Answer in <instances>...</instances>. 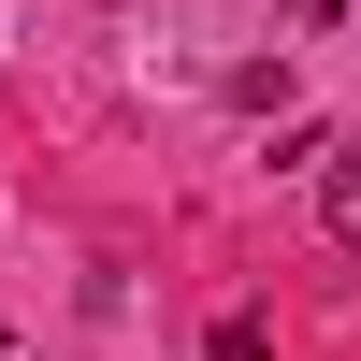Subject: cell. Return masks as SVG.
Segmentation results:
<instances>
[{"label":"cell","mask_w":361,"mask_h":361,"mask_svg":"<svg viewBox=\"0 0 361 361\" xmlns=\"http://www.w3.org/2000/svg\"><path fill=\"white\" fill-rule=\"evenodd\" d=\"M318 231L361 260V145H347V159H318Z\"/></svg>","instance_id":"obj_1"},{"label":"cell","mask_w":361,"mask_h":361,"mask_svg":"<svg viewBox=\"0 0 361 361\" xmlns=\"http://www.w3.org/2000/svg\"><path fill=\"white\" fill-rule=\"evenodd\" d=\"M217 361H275V333L260 318H217Z\"/></svg>","instance_id":"obj_2"},{"label":"cell","mask_w":361,"mask_h":361,"mask_svg":"<svg viewBox=\"0 0 361 361\" xmlns=\"http://www.w3.org/2000/svg\"><path fill=\"white\" fill-rule=\"evenodd\" d=\"M0 361H15V347H0Z\"/></svg>","instance_id":"obj_3"}]
</instances>
